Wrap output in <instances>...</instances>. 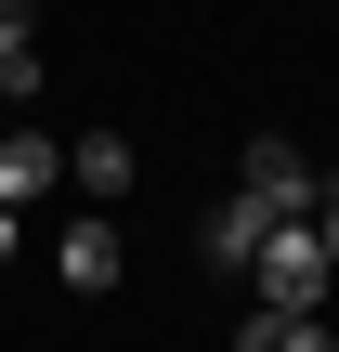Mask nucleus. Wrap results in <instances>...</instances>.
Masks as SVG:
<instances>
[{"label":"nucleus","instance_id":"nucleus-6","mask_svg":"<svg viewBox=\"0 0 339 352\" xmlns=\"http://www.w3.org/2000/svg\"><path fill=\"white\" fill-rule=\"evenodd\" d=\"M78 196H131V131H91L78 144Z\"/></svg>","mask_w":339,"mask_h":352},{"label":"nucleus","instance_id":"nucleus-5","mask_svg":"<svg viewBox=\"0 0 339 352\" xmlns=\"http://www.w3.org/2000/svg\"><path fill=\"white\" fill-rule=\"evenodd\" d=\"M118 261H131V248H118V222H105V209H78V222H65V287H78V300H105V287H118Z\"/></svg>","mask_w":339,"mask_h":352},{"label":"nucleus","instance_id":"nucleus-7","mask_svg":"<svg viewBox=\"0 0 339 352\" xmlns=\"http://www.w3.org/2000/svg\"><path fill=\"white\" fill-rule=\"evenodd\" d=\"M235 352H327V327H314V314H248Z\"/></svg>","mask_w":339,"mask_h":352},{"label":"nucleus","instance_id":"nucleus-4","mask_svg":"<svg viewBox=\"0 0 339 352\" xmlns=\"http://www.w3.org/2000/svg\"><path fill=\"white\" fill-rule=\"evenodd\" d=\"M52 183H65V144L52 131H0V209H39Z\"/></svg>","mask_w":339,"mask_h":352},{"label":"nucleus","instance_id":"nucleus-3","mask_svg":"<svg viewBox=\"0 0 339 352\" xmlns=\"http://www.w3.org/2000/svg\"><path fill=\"white\" fill-rule=\"evenodd\" d=\"M261 235H274V209H261V196H222V209L196 222V261H209V274H248Z\"/></svg>","mask_w":339,"mask_h":352},{"label":"nucleus","instance_id":"nucleus-10","mask_svg":"<svg viewBox=\"0 0 339 352\" xmlns=\"http://www.w3.org/2000/svg\"><path fill=\"white\" fill-rule=\"evenodd\" d=\"M0 261H13V209H0Z\"/></svg>","mask_w":339,"mask_h":352},{"label":"nucleus","instance_id":"nucleus-1","mask_svg":"<svg viewBox=\"0 0 339 352\" xmlns=\"http://www.w3.org/2000/svg\"><path fill=\"white\" fill-rule=\"evenodd\" d=\"M248 274H261V314H314V300L339 287V274H327V248H314V222H274Z\"/></svg>","mask_w":339,"mask_h":352},{"label":"nucleus","instance_id":"nucleus-9","mask_svg":"<svg viewBox=\"0 0 339 352\" xmlns=\"http://www.w3.org/2000/svg\"><path fill=\"white\" fill-rule=\"evenodd\" d=\"M26 13H39V0H0V65L26 52Z\"/></svg>","mask_w":339,"mask_h":352},{"label":"nucleus","instance_id":"nucleus-2","mask_svg":"<svg viewBox=\"0 0 339 352\" xmlns=\"http://www.w3.org/2000/svg\"><path fill=\"white\" fill-rule=\"evenodd\" d=\"M235 196H261L274 222H300V209H314V157H300L287 131H261V144H248V183H235Z\"/></svg>","mask_w":339,"mask_h":352},{"label":"nucleus","instance_id":"nucleus-8","mask_svg":"<svg viewBox=\"0 0 339 352\" xmlns=\"http://www.w3.org/2000/svg\"><path fill=\"white\" fill-rule=\"evenodd\" d=\"M314 248H327V274H339V183H314Z\"/></svg>","mask_w":339,"mask_h":352}]
</instances>
